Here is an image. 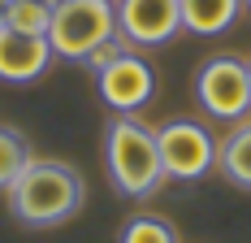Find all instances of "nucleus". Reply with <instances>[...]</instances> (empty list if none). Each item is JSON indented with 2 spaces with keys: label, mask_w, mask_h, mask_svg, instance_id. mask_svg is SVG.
<instances>
[{
  "label": "nucleus",
  "mask_w": 251,
  "mask_h": 243,
  "mask_svg": "<svg viewBox=\"0 0 251 243\" xmlns=\"http://www.w3.org/2000/svg\"><path fill=\"white\" fill-rule=\"evenodd\" d=\"M87 200V182L74 165L56 156H30L26 170L9 182V213L30 230H52L70 221Z\"/></svg>",
  "instance_id": "f257e3e1"
},
{
  "label": "nucleus",
  "mask_w": 251,
  "mask_h": 243,
  "mask_svg": "<svg viewBox=\"0 0 251 243\" xmlns=\"http://www.w3.org/2000/svg\"><path fill=\"white\" fill-rule=\"evenodd\" d=\"M104 165L113 187L126 200H148L165 187V165H160V148L156 130L143 126L134 113H117L104 130Z\"/></svg>",
  "instance_id": "f03ea898"
},
{
  "label": "nucleus",
  "mask_w": 251,
  "mask_h": 243,
  "mask_svg": "<svg viewBox=\"0 0 251 243\" xmlns=\"http://www.w3.org/2000/svg\"><path fill=\"white\" fill-rule=\"evenodd\" d=\"M113 35H117L113 0H61V4H52V26H48L52 57L87 61Z\"/></svg>",
  "instance_id": "7ed1b4c3"
},
{
  "label": "nucleus",
  "mask_w": 251,
  "mask_h": 243,
  "mask_svg": "<svg viewBox=\"0 0 251 243\" xmlns=\"http://www.w3.org/2000/svg\"><path fill=\"white\" fill-rule=\"evenodd\" d=\"M195 96L203 113L217 122H243L251 113V83H247V61L243 57H208L195 74Z\"/></svg>",
  "instance_id": "20e7f679"
},
{
  "label": "nucleus",
  "mask_w": 251,
  "mask_h": 243,
  "mask_svg": "<svg viewBox=\"0 0 251 243\" xmlns=\"http://www.w3.org/2000/svg\"><path fill=\"white\" fill-rule=\"evenodd\" d=\"M156 148H160V165L165 178L177 182H195L217 165V139L203 122L191 118H174L165 126H156Z\"/></svg>",
  "instance_id": "39448f33"
},
{
  "label": "nucleus",
  "mask_w": 251,
  "mask_h": 243,
  "mask_svg": "<svg viewBox=\"0 0 251 243\" xmlns=\"http://www.w3.org/2000/svg\"><path fill=\"white\" fill-rule=\"evenodd\" d=\"M96 87H100V100L117 113H139L151 96H156V70L139 52L126 48L122 57H113L100 74H96Z\"/></svg>",
  "instance_id": "423d86ee"
},
{
  "label": "nucleus",
  "mask_w": 251,
  "mask_h": 243,
  "mask_svg": "<svg viewBox=\"0 0 251 243\" xmlns=\"http://www.w3.org/2000/svg\"><path fill=\"white\" fill-rule=\"evenodd\" d=\"M117 35L134 48H156L169 44L182 30V9L177 0H117Z\"/></svg>",
  "instance_id": "0eeeda50"
},
{
  "label": "nucleus",
  "mask_w": 251,
  "mask_h": 243,
  "mask_svg": "<svg viewBox=\"0 0 251 243\" xmlns=\"http://www.w3.org/2000/svg\"><path fill=\"white\" fill-rule=\"evenodd\" d=\"M52 65L48 35H22L0 26V83H35Z\"/></svg>",
  "instance_id": "6e6552de"
},
{
  "label": "nucleus",
  "mask_w": 251,
  "mask_h": 243,
  "mask_svg": "<svg viewBox=\"0 0 251 243\" xmlns=\"http://www.w3.org/2000/svg\"><path fill=\"white\" fill-rule=\"evenodd\" d=\"M182 9V30L191 35H221L238 22L243 0H177Z\"/></svg>",
  "instance_id": "1a4fd4ad"
},
{
  "label": "nucleus",
  "mask_w": 251,
  "mask_h": 243,
  "mask_svg": "<svg viewBox=\"0 0 251 243\" xmlns=\"http://www.w3.org/2000/svg\"><path fill=\"white\" fill-rule=\"evenodd\" d=\"M217 170L226 174L234 187L251 191V118L234 122V130L221 139V148H217Z\"/></svg>",
  "instance_id": "9d476101"
},
{
  "label": "nucleus",
  "mask_w": 251,
  "mask_h": 243,
  "mask_svg": "<svg viewBox=\"0 0 251 243\" xmlns=\"http://www.w3.org/2000/svg\"><path fill=\"white\" fill-rule=\"evenodd\" d=\"M4 26H9V30H22V35H48L52 4H44V0H9Z\"/></svg>",
  "instance_id": "9b49d317"
},
{
  "label": "nucleus",
  "mask_w": 251,
  "mask_h": 243,
  "mask_svg": "<svg viewBox=\"0 0 251 243\" xmlns=\"http://www.w3.org/2000/svg\"><path fill=\"white\" fill-rule=\"evenodd\" d=\"M117 243H177V230H174V221L156 217V213H139L122 226Z\"/></svg>",
  "instance_id": "f8f14e48"
},
{
  "label": "nucleus",
  "mask_w": 251,
  "mask_h": 243,
  "mask_svg": "<svg viewBox=\"0 0 251 243\" xmlns=\"http://www.w3.org/2000/svg\"><path fill=\"white\" fill-rule=\"evenodd\" d=\"M26 161H30V148H26L22 130L0 126V191H9V182L26 170Z\"/></svg>",
  "instance_id": "ddd939ff"
},
{
  "label": "nucleus",
  "mask_w": 251,
  "mask_h": 243,
  "mask_svg": "<svg viewBox=\"0 0 251 243\" xmlns=\"http://www.w3.org/2000/svg\"><path fill=\"white\" fill-rule=\"evenodd\" d=\"M122 52H126V39H122V35H113V39H108V44H100V48L91 52V57H87L82 65H87V70H91V74H100L104 65H108L113 57H122Z\"/></svg>",
  "instance_id": "4468645a"
},
{
  "label": "nucleus",
  "mask_w": 251,
  "mask_h": 243,
  "mask_svg": "<svg viewBox=\"0 0 251 243\" xmlns=\"http://www.w3.org/2000/svg\"><path fill=\"white\" fill-rule=\"evenodd\" d=\"M4 9H9V0H0V26H4Z\"/></svg>",
  "instance_id": "2eb2a0df"
},
{
  "label": "nucleus",
  "mask_w": 251,
  "mask_h": 243,
  "mask_svg": "<svg viewBox=\"0 0 251 243\" xmlns=\"http://www.w3.org/2000/svg\"><path fill=\"white\" fill-rule=\"evenodd\" d=\"M247 83H251V61H247Z\"/></svg>",
  "instance_id": "dca6fc26"
},
{
  "label": "nucleus",
  "mask_w": 251,
  "mask_h": 243,
  "mask_svg": "<svg viewBox=\"0 0 251 243\" xmlns=\"http://www.w3.org/2000/svg\"><path fill=\"white\" fill-rule=\"evenodd\" d=\"M44 4H61V0H44Z\"/></svg>",
  "instance_id": "f3484780"
},
{
  "label": "nucleus",
  "mask_w": 251,
  "mask_h": 243,
  "mask_svg": "<svg viewBox=\"0 0 251 243\" xmlns=\"http://www.w3.org/2000/svg\"><path fill=\"white\" fill-rule=\"evenodd\" d=\"M243 4H247V9H251V0H243Z\"/></svg>",
  "instance_id": "a211bd4d"
}]
</instances>
